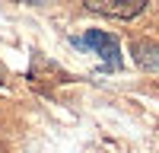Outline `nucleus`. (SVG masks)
<instances>
[{
    "label": "nucleus",
    "mask_w": 159,
    "mask_h": 153,
    "mask_svg": "<svg viewBox=\"0 0 159 153\" xmlns=\"http://www.w3.org/2000/svg\"><path fill=\"white\" fill-rule=\"evenodd\" d=\"M76 45L80 48H92V51H99V58L108 64V67H121V51H118V42L111 35H105V32H86L83 38H76Z\"/></svg>",
    "instance_id": "nucleus-1"
},
{
    "label": "nucleus",
    "mask_w": 159,
    "mask_h": 153,
    "mask_svg": "<svg viewBox=\"0 0 159 153\" xmlns=\"http://www.w3.org/2000/svg\"><path fill=\"white\" fill-rule=\"evenodd\" d=\"M86 7L96 10V13H102V16L130 19V16H137V13H143L147 0H86Z\"/></svg>",
    "instance_id": "nucleus-2"
},
{
    "label": "nucleus",
    "mask_w": 159,
    "mask_h": 153,
    "mask_svg": "<svg viewBox=\"0 0 159 153\" xmlns=\"http://www.w3.org/2000/svg\"><path fill=\"white\" fill-rule=\"evenodd\" d=\"M134 58H137L140 67L159 70V45H153V42H137V45H134Z\"/></svg>",
    "instance_id": "nucleus-3"
},
{
    "label": "nucleus",
    "mask_w": 159,
    "mask_h": 153,
    "mask_svg": "<svg viewBox=\"0 0 159 153\" xmlns=\"http://www.w3.org/2000/svg\"><path fill=\"white\" fill-rule=\"evenodd\" d=\"M0 83H3V76H0Z\"/></svg>",
    "instance_id": "nucleus-4"
}]
</instances>
